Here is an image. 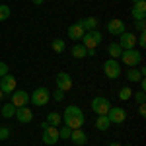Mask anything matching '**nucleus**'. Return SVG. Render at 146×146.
Segmentation results:
<instances>
[{
  "label": "nucleus",
  "instance_id": "34",
  "mask_svg": "<svg viewBox=\"0 0 146 146\" xmlns=\"http://www.w3.org/2000/svg\"><path fill=\"white\" fill-rule=\"evenodd\" d=\"M135 29H136V31H144V29H146L144 20H138V22H135Z\"/></svg>",
  "mask_w": 146,
  "mask_h": 146
},
{
  "label": "nucleus",
  "instance_id": "11",
  "mask_svg": "<svg viewBox=\"0 0 146 146\" xmlns=\"http://www.w3.org/2000/svg\"><path fill=\"white\" fill-rule=\"evenodd\" d=\"M56 90H62L66 94L68 90H72V78L66 72H58L56 74Z\"/></svg>",
  "mask_w": 146,
  "mask_h": 146
},
{
  "label": "nucleus",
  "instance_id": "39",
  "mask_svg": "<svg viewBox=\"0 0 146 146\" xmlns=\"http://www.w3.org/2000/svg\"><path fill=\"white\" fill-rule=\"evenodd\" d=\"M135 2H142V0H133V4H135Z\"/></svg>",
  "mask_w": 146,
  "mask_h": 146
},
{
  "label": "nucleus",
  "instance_id": "14",
  "mask_svg": "<svg viewBox=\"0 0 146 146\" xmlns=\"http://www.w3.org/2000/svg\"><path fill=\"white\" fill-rule=\"evenodd\" d=\"M131 16H133V20H135V22L144 20V18H146V0H142V2H135V4H133Z\"/></svg>",
  "mask_w": 146,
  "mask_h": 146
},
{
  "label": "nucleus",
  "instance_id": "42",
  "mask_svg": "<svg viewBox=\"0 0 146 146\" xmlns=\"http://www.w3.org/2000/svg\"><path fill=\"white\" fill-rule=\"evenodd\" d=\"M127 146H133V144H127Z\"/></svg>",
  "mask_w": 146,
  "mask_h": 146
},
{
  "label": "nucleus",
  "instance_id": "23",
  "mask_svg": "<svg viewBox=\"0 0 146 146\" xmlns=\"http://www.w3.org/2000/svg\"><path fill=\"white\" fill-rule=\"evenodd\" d=\"M16 109H18V107L12 105L10 101H8L6 105H2V117H4V119H12V117L16 115Z\"/></svg>",
  "mask_w": 146,
  "mask_h": 146
},
{
  "label": "nucleus",
  "instance_id": "27",
  "mask_svg": "<svg viewBox=\"0 0 146 146\" xmlns=\"http://www.w3.org/2000/svg\"><path fill=\"white\" fill-rule=\"evenodd\" d=\"M10 14H12L10 6H6V4H0V22H6V20L10 18Z\"/></svg>",
  "mask_w": 146,
  "mask_h": 146
},
{
  "label": "nucleus",
  "instance_id": "37",
  "mask_svg": "<svg viewBox=\"0 0 146 146\" xmlns=\"http://www.w3.org/2000/svg\"><path fill=\"white\" fill-rule=\"evenodd\" d=\"M31 2H33V4H43L45 0H31Z\"/></svg>",
  "mask_w": 146,
  "mask_h": 146
},
{
  "label": "nucleus",
  "instance_id": "40",
  "mask_svg": "<svg viewBox=\"0 0 146 146\" xmlns=\"http://www.w3.org/2000/svg\"><path fill=\"white\" fill-rule=\"evenodd\" d=\"M2 96H4V94H2V92H0V101H2Z\"/></svg>",
  "mask_w": 146,
  "mask_h": 146
},
{
  "label": "nucleus",
  "instance_id": "4",
  "mask_svg": "<svg viewBox=\"0 0 146 146\" xmlns=\"http://www.w3.org/2000/svg\"><path fill=\"white\" fill-rule=\"evenodd\" d=\"M90 105H92V111L96 113V115H107L109 107H111L109 100H107V98H103V96H98V98H94Z\"/></svg>",
  "mask_w": 146,
  "mask_h": 146
},
{
  "label": "nucleus",
  "instance_id": "17",
  "mask_svg": "<svg viewBox=\"0 0 146 146\" xmlns=\"http://www.w3.org/2000/svg\"><path fill=\"white\" fill-rule=\"evenodd\" d=\"M68 140H72V142H74L76 146H84L86 142H88V135H86V133H84L82 129H74Z\"/></svg>",
  "mask_w": 146,
  "mask_h": 146
},
{
  "label": "nucleus",
  "instance_id": "29",
  "mask_svg": "<svg viewBox=\"0 0 146 146\" xmlns=\"http://www.w3.org/2000/svg\"><path fill=\"white\" fill-rule=\"evenodd\" d=\"M135 101L138 103V105H142V103L146 101V94H144L142 90H140V92H136V94H135Z\"/></svg>",
  "mask_w": 146,
  "mask_h": 146
},
{
  "label": "nucleus",
  "instance_id": "16",
  "mask_svg": "<svg viewBox=\"0 0 146 146\" xmlns=\"http://www.w3.org/2000/svg\"><path fill=\"white\" fill-rule=\"evenodd\" d=\"M84 33H86V29L82 27V23H80V22L72 23V25L68 27V37H70L72 41H80V39L84 37Z\"/></svg>",
  "mask_w": 146,
  "mask_h": 146
},
{
  "label": "nucleus",
  "instance_id": "33",
  "mask_svg": "<svg viewBox=\"0 0 146 146\" xmlns=\"http://www.w3.org/2000/svg\"><path fill=\"white\" fill-rule=\"evenodd\" d=\"M8 72H10L8 64H6V62H0V78H2V76H6Z\"/></svg>",
  "mask_w": 146,
  "mask_h": 146
},
{
  "label": "nucleus",
  "instance_id": "20",
  "mask_svg": "<svg viewBox=\"0 0 146 146\" xmlns=\"http://www.w3.org/2000/svg\"><path fill=\"white\" fill-rule=\"evenodd\" d=\"M109 119H107V115H98V119H96V129L98 131H107L109 129Z\"/></svg>",
  "mask_w": 146,
  "mask_h": 146
},
{
  "label": "nucleus",
  "instance_id": "10",
  "mask_svg": "<svg viewBox=\"0 0 146 146\" xmlns=\"http://www.w3.org/2000/svg\"><path fill=\"white\" fill-rule=\"evenodd\" d=\"M16 86H18V82H16V78L12 76L10 72L0 78V92H2V94H8V96H10L12 92L16 90Z\"/></svg>",
  "mask_w": 146,
  "mask_h": 146
},
{
  "label": "nucleus",
  "instance_id": "30",
  "mask_svg": "<svg viewBox=\"0 0 146 146\" xmlns=\"http://www.w3.org/2000/svg\"><path fill=\"white\" fill-rule=\"evenodd\" d=\"M6 138H10V129L0 125V140H6Z\"/></svg>",
  "mask_w": 146,
  "mask_h": 146
},
{
  "label": "nucleus",
  "instance_id": "35",
  "mask_svg": "<svg viewBox=\"0 0 146 146\" xmlns=\"http://www.w3.org/2000/svg\"><path fill=\"white\" fill-rule=\"evenodd\" d=\"M138 115H140V117H146V105H144V103L138 105Z\"/></svg>",
  "mask_w": 146,
  "mask_h": 146
},
{
  "label": "nucleus",
  "instance_id": "22",
  "mask_svg": "<svg viewBox=\"0 0 146 146\" xmlns=\"http://www.w3.org/2000/svg\"><path fill=\"white\" fill-rule=\"evenodd\" d=\"M107 53L111 58H121V53H123V47L119 45V43H111V45L107 47Z\"/></svg>",
  "mask_w": 146,
  "mask_h": 146
},
{
  "label": "nucleus",
  "instance_id": "28",
  "mask_svg": "<svg viewBox=\"0 0 146 146\" xmlns=\"http://www.w3.org/2000/svg\"><path fill=\"white\" fill-rule=\"evenodd\" d=\"M70 135H72V129H70V127H66V125L58 129V138H62V140H68V138H70Z\"/></svg>",
  "mask_w": 146,
  "mask_h": 146
},
{
  "label": "nucleus",
  "instance_id": "8",
  "mask_svg": "<svg viewBox=\"0 0 146 146\" xmlns=\"http://www.w3.org/2000/svg\"><path fill=\"white\" fill-rule=\"evenodd\" d=\"M10 103L16 107H25L29 103V94L25 90H14L10 94Z\"/></svg>",
  "mask_w": 146,
  "mask_h": 146
},
{
  "label": "nucleus",
  "instance_id": "12",
  "mask_svg": "<svg viewBox=\"0 0 146 146\" xmlns=\"http://www.w3.org/2000/svg\"><path fill=\"white\" fill-rule=\"evenodd\" d=\"M119 45L125 49H135L136 47V35L131 33V31H123V33L119 35Z\"/></svg>",
  "mask_w": 146,
  "mask_h": 146
},
{
  "label": "nucleus",
  "instance_id": "36",
  "mask_svg": "<svg viewBox=\"0 0 146 146\" xmlns=\"http://www.w3.org/2000/svg\"><path fill=\"white\" fill-rule=\"evenodd\" d=\"M140 90H142V92L146 90V80L144 78H140Z\"/></svg>",
  "mask_w": 146,
  "mask_h": 146
},
{
  "label": "nucleus",
  "instance_id": "41",
  "mask_svg": "<svg viewBox=\"0 0 146 146\" xmlns=\"http://www.w3.org/2000/svg\"><path fill=\"white\" fill-rule=\"evenodd\" d=\"M70 2H78V0H70Z\"/></svg>",
  "mask_w": 146,
  "mask_h": 146
},
{
  "label": "nucleus",
  "instance_id": "15",
  "mask_svg": "<svg viewBox=\"0 0 146 146\" xmlns=\"http://www.w3.org/2000/svg\"><path fill=\"white\" fill-rule=\"evenodd\" d=\"M14 117H16L20 123H23V125H25V123H31V119H33V111H31L27 105H25V107H18Z\"/></svg>",
  "mask_w": 146,
  "mask_h": 146
},
{
  "label": "nucleus",
  "instance_id": "32",
  "mask_svg": "<svg viewBox=\"0 0 146 146\" xmlns=\"http://www.w3.org/2000/svg\"><path fill=\"white\" fill-rule=\"evenodd\" d=\"M53 100H55V101H62V100H64V92H62V90H55V92H53Z\"/></svg>",
  "mask_w": 146,
  "mask_h": 146
},
{
  "label": "nucleus",
  "instance_id": "2",
  "mask_svg": "<svg viewBox=\"0 0 146 146\" xmlns=\"http://www.w3.org/2000/svg\"><path fill=\"white\" fill-rule=\"evenodd\" d=\"M121 58H123V62L129 68L140 66V64H142V53H140L138 49H125L123 53H121Z\"/></svg>",
  "mask_w": 146,
  "mask_h": 146
},
{
  "label": "nucleus",
  "instance_id": "13",
  "mask_svg": "<svg viewBox=\"0 0 146 146\" xmlns=\"http://www.w3.org/2000/svg\"><path fill=\"white\" fill-rule=\"evenodd\" d=\"M125 27H127L125 22H123V20H119V18H113V20L107 22V31H109L111 35H121L123 31H127Z\"/></svg>",
  "mask_w": 146,
  "mask_h": 146
},
{
  "label": "nucleus",
  "instance_id": "26",
  "mask_svg": "<svg viewBox=\"0 0 146 146\" xmlns=\"http://www.w3.org/2000/svg\"><path fill=\"white\" fill-rule=\"evenodd\" d=\"M51 49H53L55 53H62V51L66 49V43H64L62 39H55V41L51 43Z\"/></svg>",
  "mask_w": 146,
  "mask_h": 146
},
{
  "label": "nucleus",
  "instance_id": "9",
  "mask_svg": "<svg viewBox=\"0 0 146 146\" xmlns=\"http://www.w3.org/2000/svg\"><path fill=\"white\" fill-rule=\"evenodd\" d=\"M107 119H109V123H115V125H121L127 121V111H125L123 107H109V111H107Z\"/></svg>",
  "mask_w": 146,
  "mask_h": 146
},
{
  "label": "nucleus",
  "instance_id": "19",
  "mask_svg": "<svg viewBox=\"0 0 146 146\" xmlns=\"http://www.w3.org/2000/svg\"><path fill=\"white\" fill-rule=\"evenodd\" d=\"M125 76H127V80H129V82H140V78H144V76L140 74V70H138V68H136V66L129 68Z\"/></svg>",
  "mask_w": 146,
  "mask_h": 146
},
{
  "label": "nucleus",
  "instance_id": "6",
  "mask_svg": "<svg viewBox=\"0 0 146 146\" xmlns=\"http://www.w3.org/2000/svg\"><path fill=\"white\" fill-rule=\"evenodd\" d=\"M82 41V45L86 47V49H96V47L101 43V33L98 29H92V31H86L84 37L80 39Z\"/></svg>",
  "mask_w": 146,
  "mask_h": 146
},
{
  "label": "nucleus",
  "instance_id": "1",
  "mask_svg": "<svg viewBox=\"0 0 146 146\" xmlns=\"http://www.w3.org/2000/svg\"><path fill=\"white\" fill-rule=\"evenodd\" d=\"M84 113H82V109H80L78 105H68L66 109H64V113H62V123L66 125V127H70L72 131L74 129H82V125H84Z\"/></svg>",
  "mask_w": 146,
  "mask_h": 146
},
{
  "label": "nucleus",
  "instance_id": "31",
  "mask_svg": "<svg viewBox=\"0 0 146 146\" xmlns=\"http://www.w3.org/2000/svg\"><path fill=\"white\" fill-rule=\"evenodd\" d=\"M136 45H138V47H142V49L146 47V33H144V31H140V35L136 37Z\"/></svg>",
  "mask_w": 146,
  "mask_h": 146
},
{
  "label": "nucleus",
  "instance_id": "7",
  "mask_svg": "<svg viewBox=\"0 0 146 146\" xmlns=\"http://www.w3.org/2000/svg\"><path fill=\"white\" fill-rule=\"evenodd\" d=\"M41 140H43L47 146L56 144V142L60 140V138H58V127H51V125H47L45 129H43V136H41Z\"/></svg>",
  "mask_w": 146,
  "mask_h": 146
},
{
  "label": "nucleus",
  "instance_id": "24",
  "mask_svg": "<svg viewBox=\"0 0 146 146\" xmlns=\"http://www.w3.org/2000/svg\"><path fill=\"white\" fill-rule=\"evenodd\" d=\"M72 56H74V58H86V47L82 45V43L74 45L72 47Z\"/></svg>",
  "mask_w": 146,
  "mask_h": 146
},
{
  "label": "nucleus",
  "instance_id": "18",
  "mask_svg": "<svg viewBox=\"0 0 146 146\" xmlns=\"http://www.w3.org/2000/svg\"><path fill=\"white\" fill-rule=\"evenodd\" d=\"M47 123L51 125V127H58V125L62 123V115L58 111H51L49 115H47V119H45Z\"/></svg>",
  "mask_w": 146,
  "mask_h": 146
},
{
  "label": "nucleus",
  "instance_id": "3",
  "mask_svg": "<svg viewBox=\"0 0 146 146\" xmlns=\"http://www.w3.org/2000/svg\"><path fill=\"white\" fill-rule=\"evenodd\" d=\"M103 72H105V76L107 78H119L121 76V64H119V60L117 58H107L105 62H103Z\"/></svg>",
  "mask_w": 146,
  "mask_h": 146
},
{
  "label": "nucleus",
  "instance_id": "38",
  "mask_svg": "<svg viewBox=\"0 0 146 146\" xmlns=\"http://www.w3.org/2000/svg\"><path fill=\"white\" fill-rule=\"evenodd\" d=\"M107 146H123V144H119V142H109Z\"/></svg>",
  "mask_w": 146,
  "mask_h": 146
},
{
  "label": "nucleus",
  "instance_id": "5",
  "mask_svg": "<svg viewBox=\"0 0 146 146\" xmlns=\"http://www.w3.org/2000/svg\"><path fill=\"white\" fill-rule=\"evenodd\" d=\"M49 100H51V92L47 90L45 86L33 90V94L29 96V101H33V105H47Z\"/></svg>",
  "mask_w": 146,
  "mask_h": 146
},
{
  "label": "nucleus",
  "instance_id": "21",
  "mask_svg": "<svg viewBox=\"0 0 146 146\" xmlns=\"http://www.w3.org/2000/svg\"><path fill=\"white\" fill-rule=\"evenodd\" d=\"M80 23H82V27H84L86 31H92V29H96V27H98V20H96V18H92V16L84 18V20H80Z\"/></svg>",
  "mask_w": 146,
  "mask_h": 146
},
{
  "label": "nucleus",
  "instance_id": "25",
  "mask_svg": "<svg viewBox=\"0 0 146 146\" xmlns=\"http://www.w3.org/2000/svg\"><path fill=\"white\" fill-rule=\"evenodd\" d=\"M131 98H133V90H131L129 86H123V88L119 90V100L121 101H129Z\"/></svg>",
  "mask_w": 146,
  "mask_h": 146
}]
</instances>
